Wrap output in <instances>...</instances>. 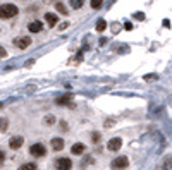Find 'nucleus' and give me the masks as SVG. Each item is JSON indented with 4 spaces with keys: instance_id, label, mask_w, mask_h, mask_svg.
<instances>
[{
    "instance_id": "cd10ccee",
    "label": "nucleus",
    "mask_w": 172,
    "mask_h": 170,
    "mask_svg": "<svg viewBox=\"0 0 172 170\" xmlns=\"http://www.w3.org/2000/svg\"><path fill=\"white\" fill-rule=\"evenodd\" d=\"M112 122H114V120H107V122H105V127H110Z\"/></svg>"
},
{
    "instance_id": "f257e3e1",
    "label": "nucleus",
    "mask_w": 172,
    "mask_h": 170,
    "mask_svg": "<svg viewBox=\"0 0 172 170\" xmlns=\"http://www.w3.org/2000/svg\"><path fill=\"white\" fill-rule=\"evenodd\" d=\"M17 14V7L12 4H4L0 5V19H10Z\"/></svg>"
},
{
    "instance_id": "0eeeda50",
    "label": "nucleus",
    "mask_w": 172,
    "mask_h": 170,
    "mask_svg": "<svg viewBox=\"0 0 172 170\" xmlns=\"http://www.w3.org/2000/svg\"><path fill=\"white\" fill-rule=\"evenodd\" d=\"M28 29L31 33H40V31H43V22L41 21H31L28 24Z\"/></svg>"
},
{
    "instance_id": "a878e982",
    "label": "nucleus",
    "mask_w": 172,
    "mask_h": 170,
    "mask_svg": "<svg viewBox=\"0 0 172 170\" xmlns=\"http://www.w3.org/2000/svg\"><path fill=\"white\" fill-rule=\"evenodd\" d=\"M163 26H165V28H171V21L165 19V21H163Z\"/></svg>"
},
{
    "instance_id": "7ed1b4c3",
    "label": "nucleus",
    "mask_w": 172,
    "mask_h": 170,
    "mask_svg": "<svg viewBox=\"0 0 172 170\" xmlns=\"http://www.w3.org/2000/svg\"><path fill=\"white\" fill-rule=\"evenodd\" d=\"M127 165H129V160H127V156H117L115 160L112 161V169H127Z\"/></svg>"
},
{
    "instance_id": "dca6fc26",
    "label": "nucleus",
    "mask_w": 172,
    "mask_h": 170,
    "mask_svg": "<svg viewBox=\"0 0 172 170\" xmlns=\"http://www.w3.org/2000/svg\"><path fill=\"white\" fill-rule=\"evenodd\" d=\"M105 28H107V22L103 19H100L96 22V31H105Z\"/></svg>"
},
{
    "instance_id": "9b49d317",
    "label": "nucleus",
    "mask_w": 172,
    "mask_h": 170,
    "mask_svg": "<svg viewBox=\"0 0 172 170\" xmlns=\"http://www.w3.org/2000/svg\"><path fill=\"white\" fill-rule=\"evenodd\" d=\"M84 144L83 143H76V144H72V148H71V153L72 155H83L84 153Z\"/></svg>"
},
{
    "instance_id": "aec40b11",
    "label": "nucleus",
    "mask_w": 172,
    "mask_h": 170,
    "mask_svg": "<svg viewBox=\"0 0 172 170\" xmlns=\"http://www.w3.org/2000/svg\"><path fill=\"white\" fill-rule=\"evenodd\" d=\"M100 141V134L98 132H93V143H98Z\"/></svg>"
},
{
    "instance_id": "393cba45",
    "label": "nucleus",
    "mask_w": 172,
    "mask_h": 170,
    "mask_svg": "<svg viewBox=\"0 0 172 170\" xmlns=\"http://www.w3.org/2000/svg\"><path fill=\"white\" fill-rule=\"evenodd\" d=\"M53 120H55V119H53L52 115H48V117H47V122H48V124H53Z\"/></svg>"
},
{
    "instance_id": "b1692460",
    "label": "nucleus",
    "mask_w": 172,
    "mask_h": 170,
    "mask_svg": "<svg viewBox=\"0 0 172 170\" xmlns=\"http://www.w3.org/2000/svg\"><path fill=\"white\" fill-rule=\"evenodd\" d=\"M124 28H126V29H132V24H131V22H126V24H124Z\"/></svg>"
},
{
    "instance_id": "6ab92c4d",
    "label": "nucleus",
    "mask_w": 172,
    "mask_h": 170,
    "mask_svg": "<svg viewBox=\"0 0 172 170\" xmlns=\"http://www.w3.org/2000/svg\"><path fill=\"white\" fill-rule=\"evenodd\" d=\"M134 17H136L138 21H143V19H145V14H143V12H136V14H134Z\"/></svg>"
},
{
    "instance_id": "f03ea898",
    "label": "nucleus",
    "mask_w": 172,
    "mask_h": 170,
    "mask_svg": "<svg viewBox=\"0 0 172 170\" xmlns=\"http://www.w3.org/2000/svg\"><path fill=\"white\" fill-rule=\"evenodd\" d=\"M30 153L33 156H45V155H47V148H45V144L36 143V144H33L30 148Z\"/></svg>"
},
{
    "instance_id": "6e6552de",
    "label": "nucleus",
    "mask_w": 172,
    "mask_h": 170,
    "mask_svg": "<svg viewBox=\"0 0 172 170\" xmlns=\"http://www.w3.org/2000/svg\"><path fill=\"white\" fill-rule=\"evenodd\" d=\"M57 105H60V107H72V96L65 95V96L57 98Z\"/></svg>"
},
{
    "instance_id": "f8f14e48",
    "label": "nucleus",
    "mask_w": 172,
    "mask_h": 170,
    "mask_svg": "<svg viewBox=\"0 0 172 170\" xmlns=\"http://www.w3.org/2000/svg\"><path fill=\"white\" fill-rule=\"evenodd\" d=\"M52 148H53L55 151H60L62 148H64V139H60V138L52 139Z\"/></svg>"
},
{
    "instance_id": "5701e85b",
    "label": "nucleus",
    "mask_w": 172,
    "mask_h": 170,
    "mask_svg": "<svg viewBox=\"0 0 172 170\" xmlns=\"http://www.w3.org/2000/svg\"><path fill=\"white\" fill-rule=\"evenodd\" d=\"M112 29H114V33H117V29H119V22H114V24H112Z\"/></svg>"
},
{
    "instance_id": "4be33fe9",
    "label": "nucleus",
    "mask_w": 172,
    "mask_h": 170,
    "mask_svg": "<svg viewBox=\"0 0 172 170\" xmlns=\"http://www.w3.org/2000/svg\"><path fill=\"white\" fill-rule=\"evenodd\" d=\"M65 28H69V22H62V24H60V26H59V29H65Z\"/></svg>"
},
{
    "instance_id": "39448f33",
    "label": "nucleus",
    "mask_w": 172,
    "mask_h": 170,
    "mask_svg": "<svg viewBox=\"0 0 172 170\" xmlns=\"http://www.w3.org/2000/svg\"><path fill=\"white\" fill-rule=\"evenodd\" d=\"M14 45L19 47L21 50H24V48H28V47L31 45V38L30 36H21V38H17V40L14 41Z\"/></svg>"
},
{
    "instance_id": "f3484780",
    "label": "nucleus",
    "mask_w": 172,
    "mask_h": 170,
    "mask_svg": "<svg viewBox=\"0 0 172 170\" xmlns=\"http://www.w3.org/2000/svg\"><path fill=\"white\" fill-rule=\"evenodd\" d=\"M103 5V0H91V7L93 9H100Z\"/></svg>"
},
{
    "instance_id": "ddd939ff",
    "label": "nucleus",
    "mask_w": 172,
    "mask_h": 170,
    "mask_svg": "<svg viewBox=\"0 0 172 170\" xmlns=\"http://www.w3.org/2000/svg\"><path fill=\"white\" fill-rule=\"evenodd\" d=\"M55 9H57V12H60V14H64V16H67V9H65V5L62 4V2H55Z\"/></svg>"
},
{
    "instance_id": "2eb2a0df",
    "label": "nucleus",
    "mask_w": 172,
    "mask_h": 170,
    "mask_svg": "<svg viewBox=\"0 0 172 170\" xmlns=\"http://www.w3.org/2000/svg\"><path fill=\"white\" fill-rule=\"evenodd\" d=\"M7 126H9V120L5 117H0V131H7Z\"/></svg>"
},
{
    "instance_id": "a211bd4d",
    "label": "nucleus",
    "mask_w": 172,
    "mask_h": 170,
    "mask_svg": "<svg viewBox=\"0 0 172 170\" xmlns=\"http://www.w3.org/2000/svg\"><path fill=\"white\" fill-rule=\"evenodd\" d=\"M19 170H36V165H35V163H26V165H22Z\"/></svg>"
},
{
    "instance_id": "1a4fd4ad",
    "label": "nucleus",
    "mask_w": 172,
    "mask_h": 170,
    "mask_svg": "<svg viewBox=\"0 0 172 170\" xmlns=\"http://www.w3.org/2000/svg\"><path fill=\"white\" fill-rule=\"evenodd\" d=\"M22 138L21 136H16V138H12V139L9 141V146L12 148V150H19L21 146H22Z\"/></svg>"
},
{
    "instance_id": "bb28decb",
    "label": "nucleus",
    "mask_w": 172,
    "mask_h": 170,
    "mask_svg": "<svg viewBox=\"0 0 172 170\" xmlns=\"http://www.w3.org/2000/svg\"><path fill=\"white\" fill-rule=\"evenodd\" d=\"M5 160V155H4V151H0V163Z\"/></svg>"
},
{
    "instance_id": "412c9836",
    "label": "nucleus",
    "mask_w": 172,
    "mask_h": 170,
    "mask_svg": "<svg viewBox=\"0 0 172 170\" xmlns=\"http://www.w3.org/2000/svg\"><path fill=\"white\" fill-rule=\"evenodd\" d=\"M5 55H7V52H5V48H4V47H0V59H4Z\"/></svg>"
},
{
    "instance_id": "423d86ee",
    "label": "nucleus",
    "mask_w": 172,
    "mask_h": 170,
    "mask_svg": "<svg viewBox=\"0 0 172 170\" xmlns=\"http://www.w3.org/2000/svg\"><path fill=\"white\" fill-rule=\"evenodd\" d=\"M121 146H122V139L121 138H114V139L109 141V144H107V148L110 151H117V150H121Z\"/></svg>"
},
{
    "instance_id": "4468645a",
    "label": "nucleus",
    "mask_w": 172,
    "mask_h": 170,
    "mask_svg": "<svg viewBox=\"0 0 172 170\" xmlns=\"http://www.w3.org/2000/svg\"><path fill=\"white\" fill-rule=\"evenodd\" d=\"M69 4H71L72 9H81L84 2H83V0H69Z\"/></svg>"
},
{
    "instance_id": "20e7f679",
    "label": "nucleus",
    "mask_w": 172,
    "mask_h": 170,
    "mask_svg": "<svg viewBox=\"0 0 172 170\" xmlns=\"http://www.w3.org/2000/svg\"><path fill=\"white\" fill-rule=\"evenodd\" d=\"M55 165H57V170H71L72 169V161L69 158H59Z\"/></svg>"
},
{
    "instance_id": "9d476101",
    "label": "nucleus",
    "mask_w": 172,
    "mask_h": 170,
    "mask_svg": "<svg viewBox=\"0 0 172 170\" xmlns=\"http://www.w3.org/2000/svg\"><path fill=\"white\" fill-rule=\"evenodd\" d=\"M45 19H47V22H48L50 28H53V26L59 22V17H57L55 14H52V12H47V14H45Z\"/></svg>"
}]
</instances>
